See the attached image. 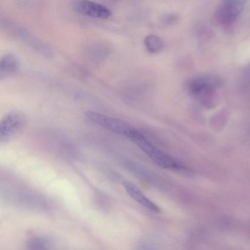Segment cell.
I'll list each match as a JSON object with an SVG mask.
<instances>
[{
  "label": "cell",
  "instance_id": "obj_9",
  "mask_svg": "<svg viewBox=\"0 0 250 250\" xmlns=\"http://www.w3.org/2000/svg\"><path fill=\"white\" fill-rule=\"evenodd\" d=\"M19 66L16 57L11 53H7L0 58V81L14 74Z\"/></svg>",
  "mask_w": 250,
  "mask_h": 250
},
{
  "label": "cell",
  "instance_id": "obj_4",
  "mask_svg": "<svg viewBox=\"0 0 250 250\" xmlns=\"http://www.w3.org/2000/svg\"><path fill=\"white\" fill-rule=\"evenodd\" d=\"M85 115L91 122L99 126L130 139L138 131L131 125L119 119L93 111H87Z\"/></svg>",
  "mask_w": 250,
  "mask_h": 250
},
{
  "label": "cell",
  "instance_id": "obj_10",
  "mask_svg": "<svg viewBox=\"0 0 250 250\" xmlns=\"http://www.w3.org/2000/svg\"><path fill=\"white\" fill-rule=\"evenodd\" d=\"M144 43L147 51L151 53L160 51L163 46L162 40L158 36L153 34L146 37Z\"/></svg>",
  "mask_w": 250,
  "mask_h": 250
},
{
  "label": "cell",
  "instance_id": "obj_6",
  "mask_svg": "<svg viewBox=\"0 0 250 250\" xmlns=\"http://www.w3.org/2000/svg\"><path fill=\"white\" fill-rule=\"evenodd\" d=\"M244 6L245 2L243 0L223 1L214 12L213 20L219 25H229L233 23L241 14Z\"/></svg>",
  "mask_w": 250,
  "mask_h": 250
},
{
  "label": "cell",
  "instance_id": "obj_8",
  "mask_svg": "<svg viewBox=\"0 0 250 250\" xmlns=\"http://www.w3.org/2000/svg\"><path fill=\"white\" fill-rule=\"evenodd\" d=\"M123 186L129 195L140 205L152 211H160L159 208L150 200L134 184L128 181H125L123 182Z\"/></svg>",
  "mask_w": 250,
  "mask_h": 250
},
{
  "label": "cell",
  "instance_id": "obj_1",
  "mask_svg": "<svg viewBox=\"0 0 250 250\" xmlns=\"http://www.w3.org/2000/svg\"><path fill=\"white\" fill-rule=\"evenodd\" d=\"M130 140L160 167L174 170L184 168L179 161L154 146L138 130Z\"/></svg>",
  "mask_w": 250,
  "mask_h": 250
},
{
  "label": "cell",
  "instance_id": "obj_2",
  "mask_svg": "<svg viewBox=\"0 0 250 250\" xmlns=\"http://www.w3.org/2000/svg\"><path fill=\"white\" fill-rule=\"evenodd\" d=\"M0 28L21 40L42 55L52 56L53 52L49 45L12 21L0 16Z\"/></svg>",
  "mask_w": 250,
  "mask_h": 250
},
{
  "label": "cell",
  "instance_id": "obj_7",
  "mask_svg": "<svg viewBox=\"0 0 250 250\" xmlns=\"http://www.w3.org/2000/svg\"><path fill=\"white\" fill-rule=\"evenodd\" d=\"M74 8L79 13L86 16L106 19L110 17L112 13L105 6L91 0L77 1Z\"/></svg>",
  "mask_w": 250,
  "mask_h": 250
},
{
  "label": "cell",
  "instance_id": "obj_11",
  "mask_svg": "<svg viewBox=\"0 0 250 250\" xmlns=\"http://www.w3.org/2000/svg\"><path fill=\"white\" fill-rule=\"evenodd\" d=\"M27 247L29 250H50L49 241L43 237H34L27 242Z\"/></svg>",
  "mask_w": 250,
  "mask_h": 250
},
{
  "label": "cell",
  "instance_id": "obj_5",
  "mask_svg": "<svg viewBox=\"0 0 250 250\" xmlns=\"http://www.w3.org/2000/svg\"><path fill=\"white\" fill-rule=\"evenodd\" d=\"M26 123L24 114L13 110L5 115L0 120V143H5L19 134Z\"/></svg>",
  "mask_w": 250,
  "mask_h": 250
},
{
  "label": "cell",
  "instance_id": "obj_3",
  "mask_svg": "<svg viewBox=\"0 0 250 250\" xmlns=\"http://www.w3.org/2000/svg\"><path fill=\"white\" fill-rule=\"evenodd\" d=\"M222 81L218 77L203 75L192 79L188 83L189 92L206 104L211 103L215 93L222 85Z\"/></svg>",
  "mask_w": 250,
  "mask_h": 250
}]
</instances>
